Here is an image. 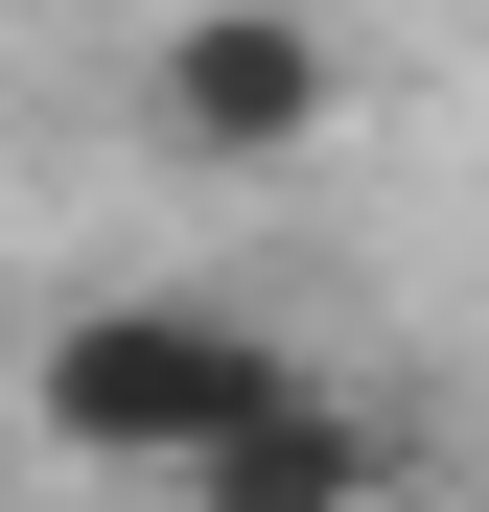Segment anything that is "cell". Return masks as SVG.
Wrapping results in <instances>:
<instances>
[{
	"instance_id": "cell-2",
	"label": "cell",
	"mask_w": 489,
	"mask_h": 512,
	"mask_svg": "<svg viewBox=\"0 0 489 512\" xmlns=\"http://www.w3.org/2000/svg\"><path fill=\"white\" fill-rule=\"evenodd\" d=\"M350 24L326 0H163L140 24V140L163 163H210V187H280V163H326L350 140Z\"/></svg>"
},
{
	"instance_id": "cell-1",
	"label": "cell",
	"mask_w": 489,
	"mask_h": 512,
	"mask_svg": "<svg viewBox=\"0 0 489 512\" xmlns=\"http://www.w3.org/2000/svg\"><path fill=\"white\" fill-rule=\"evenodd\" d=\"M280 373H303V326H257V303H210V280H94V303L24 326V443H70L94 489H163L187 443H233Z\"/></svg>"
},
{
	"instance_id": "cell-3",
	"label": "cell",
	"mask_w": 489,
	"mask_h": 512,
	"mask_svg": "<svg viewBox=\"0 0 489 512\" xmlns=\"http://www.w3.org/2000/svg\"><path fill=\"white\" fill-rule=\"evenodd\" d=\"M396 396H350V373H280L257 419H233V443H187L163 466V512H396Z\"/></svg>"
}]
</instances>
